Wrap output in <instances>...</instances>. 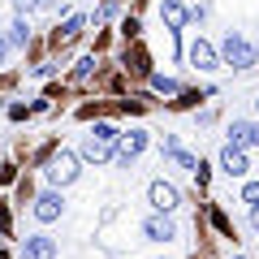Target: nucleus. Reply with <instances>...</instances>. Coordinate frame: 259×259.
Listing matches in <instances>:
<instances>
[{"mask_svg": "<svg viewBox=\"0 0 259 259\" xmlns=\"http://www.w3.org/2000/svg\"><path fill=\"white\" fill-rule=\"evenodd\" d=\"M221 61L233 65V69H255L259 65V48L250 44V39H242V30H229L221 44Z\"/></svg>", "mask_w": 259, "mask_h": 259, "instance_id": "1", "label": "nucleus"}, {"mask_svg": "<svg viewBox=\"0 0 259 259\" xmlns=\"http://www.w3.org/2000/svg\"><path fill=\"white\" fill-rule=\"evenodd\" d=\"M44 173H48V182H52V186H74L82 168H78V156H74V151H52Z\"/></svg>", "mask_w": 259, "mask_h": 259, "instance_id": "2", "label": "nucleus"}, {"mask_svg": "<svg viewBox=\"0 0 259 259\" xmlns=\"http://www.w3.org/2000/svg\"><path fill=\"white\" fill-rule=\"evenodd\" d=\"M186 56H190V65L194 69H203V74H216V69H221V52H216L212 44H207V39H194L190 48H186Z\"/></svg>", "mask_w": 259, "mask_h": 259, "instance_id": "3", "label": "nucleus"}, {"mask_svg": "<svg viewBox=\"0 0 259 259\" xmlns=\"http://www.w3.org/2000/svg\"><path fill=\"white\" fill-rule=\"evenodd\" d=\"M147 143H151V139H147V130H130V134H121V139H117V156H112V160L130 168V160H139Z\"/></svg>", "mask_w": 259, "mask_h": 259, "instance_id": "4", "label": "nucleus"}, {"mask_svg": "<svg viewBox=\"0 0 259 259\" xmlns=\"http://www.w3.org/2000/svg\"><path fill=\"white\" fill-rule=\"evenodd\" d=\"M35 221H44V225H52V221H61V212H65V199H61V190H44V194H35Z\"/></svg>", "mask_w": 259, "mask_h": 259, "instance_id": "5", "label": "nucleus"}, {"mask_svg": "<svg viewBox=\"0 0 259 259\" xmlns=\"http://www.w3.org/2000/svg\"><path fill=\"white\" fill-rule=\"evenodd\" d=\"M221 168H225L229 177H246V173H250L246 147H238V143H225V147H221Z\"/></svg>", "mask_w": 259, "mask_h": 259, "instance_id": "6", "label": "nucleus"}, {"mask_svg": "<svg viewBox=\"0 0 259 259\" xmlns=\"http://www.w3.org/2000/svg\"><path fill=\"white\" fill-rule=\"evenodd\" d=\"M143 233H147V242H173L177 238V225H173L168 212H156V216L143 221Z\"/></svg>", "mask_w": 259, "mask_h": 259, "instance_id": "7", "label": "nucleus"}, {"mask_svg": "<svg viewBox=\"0 0 259 259\" xmlns=\"http://www.w3.org/2000/svg\"><path fill=\"white\" fill-rule=\"evenodd\" d=\"M117 156V143L112 139H100V134H87L82 139V160H91V164H104V160Z\"/></svg>", "mask_w": 259, "mask_h": 259, "instance_id": "8", "label": "nucleus"}, {"mask_svg": "<svg viewBox=\"0 0 259 259\" xmlns=\"http://www.w3.org/2000/svg\"><path fill=\"white\" fill-rule=\"evenodd\" d=\"M160 18H164V26L173 30V35H182V30L190 26V9H186L182 0H160Z\"/></svg>", "mask_w": 259, "mask_h": 259, "instance_id": "9", "label": "nucleus"}, {"mask_svg": "<svg viewBox=\"0 0 259 259\" xmlns=\"http://www.w3.org/2000/svg\"><path fill=\"white\" fill-rule=\"evenodd\" d=\"M229 143H238V147H259V121L233 117L229 121Z\"/></svg>", "mask_w": 259, "mask_h": 259, "instance_id": "10", "label": "nucleus"}, {"mask_svg": "<svg viewBox=\"0 0 259 259\" xmlns=\"http://www.w3.org/2000/svg\"><path fill=\"white\" fill-rule=\"evenodd\" d=\"M147 199H151V207H156V212H173V207L182 203V194H177V186H168V182H151Z\"/></svg>", "mask_w": 259, "mask_h": 259, "instance_id": "11", "label": "nucleus"}, {"mask_svg": "<svg viewBox=\"0 0 259 259\" xmlns=\"http://www.w3.org/2000/svg\"><path fill=\"white\" fill-rule=\"evenodd\" d=\"M22 259H56V238H48V233L26 238L22 242Z\"/></svg>", "mask_w": 259, "mask_h": 259, "instance_id": "12", "label": "nucleus"}, {"mask_svg": "<svg viewBox=\"0 0 259 259\" xmlns=\"http://www.w3.org/2000/svg\"><path fill=\"white\" fill-rule=\"evenodd\" d=\"M82 26H87L82 13H69V18L56 26V44H69V39H78V35H82Z\"/></svg>", "mask_w": 259, "mask_h": 259, "instance_id": "13", "label": "nucleus"}, {"mask_svg": "<svg viewBox=\"0 0 259 259\" xmlns=\"http://www.w3.org/2000/svg\"><path fill=\"white\" fill-rule=\"evenodd\" d=\"M9 44H13V48H26V44H30V22H26V13L9 26Z\"/></svg>", "mask_w": 259, "mask_h": 259, "instance_id": "14", "label": "nucleus"}, {"mask_svg": "<svg viewBox=\"0 0 259 259\" xmlns=\"http://www.w3.org/2000/svg\"><path fill=\"white\" fill-rule=\"evenodd\" d=\"M151 91L156 95H182V87H177L173 78H164V74H151Z\"/></svg>", "mask_w": 259, "mask_h": 259, "instance_id": "15", "label": "nucleus"}, {"mask_svg": "<svg viewBox=\"0 0 259 259\" xmlns=\"http://www.w3.org/2000/svg\"><path fill=\"white\" fill-rule=\"evenodd\" d=\"M242 203L259 207V182H246V186H242Z\"/></svg>", "mask_w": 259, "mask_h": 259, "instance_id": "16", "label": "nucleus"}, {"mask_svg": "<svg viewBox=\"0 0 259 259\" xmlns=\"http://www.w3.org/2000/svg\"><path fill=\"white\" fill-rule=\"evenodd\" d=\"M168 160H177V164H182V168H199V160H194L190 151H182V147H177V151H173V156H168Z\"/></svg>", "mask_w": 259, "mask_h": 259, "instance_id": "17", "label": "nucleus"}, {"mask_svg": "<svg viewBox=\"0 0 259 259\" xmlns=\"http://www.w3.org/2000/svg\"><path fill=\"white\" fill-rule=\"evenodd\" d=\"M13 9L18 13H35V9H44V0H13Z\"/></svg>", "mask_w": 259, "mask_h": 259, "instance_id": "18", "label": "nucleus"}, {"mask_svg": "<svg viewBox=\"0 0 259 259\" xmlns=\"http://www.w3.org/2000/svg\"><path fill=\"white\" fill-rule=\"evenodd\" d=\"M91 56H87V61H78V69H74V78H78V82H87V78H91Z\"/></svg>", "mask_w": 259, "mask_h": 259, "instance_id": "19", "label": "nucleus"}, {"mask_svg": "<svg viewBox=\"0 0 259 259\" xmlns=\"http://www.w3.org/2000/svg\"><path fill=\"white\" fill-rule=\"evenodd\" d=\"M212 221H216V229H221V233H225V238H233V225H229V221H225V212H212Z\"/></svg>", "mask_w": 259, "mask_h": 259, "instance_id": "20", "label": "nucleus"}, {"mask_svg": "<svg viewBox=\"0 0 259 259\" xmlns=\"http://www.w3.org/2000/svg\"><path fill=\"white\" fill-rule=\"evenodd\" d=\"M9 52H13V44H9V35H0V65L9 61Z\"/></svg>", "mask_w": 259, "mask_h": 259, "instance_id": "21", "label": "nucleus"}, {"mask_svg": "<svg viewBox=\"0 0 259 259\" xmlns=\"http://www.w3.org/2000/svg\"><path fill=\"white\" fill-rule=\"evenodd\" d=\"M250 225H255V229H259V207H250Z\"/></svg>", "mask_w": 259, "mask_h": 259, "instance_id": "22", "label": "nucleus"}, {"mask_svg": "<svg viewBox=\"0 0 259 259\" xmlns=\"http://www.w3.org/2000/svg\"><path fill=\"white\" fill-rule=\"evenodd\" d=\"M255 112H259V100H255Z\"/></svg>", "mask_w": 259, "mask_h": 259, "instance_id": "23", "label": "nucleus"}, {"mask_svg": "<svg viewBox=\"0 0 259 259\" xmlns=\"http://www.w3.org/2000/svg\"><path fill=\"white\" fill-rule=\"evenodd\" d=\"M238 259H242V255H238Z\"/></svg>", "mask_w": 259, "mask_h": 259, "instance_id": "24", "label": "nucleus"}]
</instances>
